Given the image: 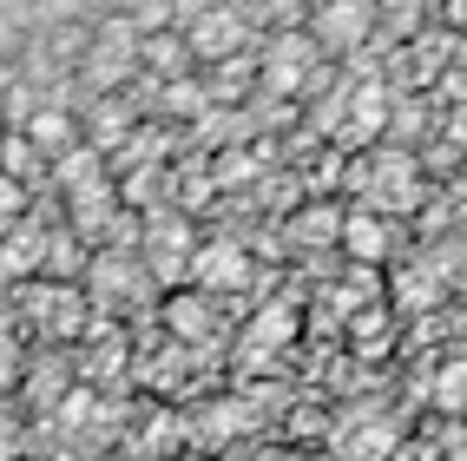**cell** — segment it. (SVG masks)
Returning <instances> with one entry per match:
<instances>
[{
    "label": "cell",
    "instance_id": "cell-1",
    "mask_svg": "<svg viewBox=\"0 0 467 461\" xmlns=\"http://www.w3.org/2000/svg\"><path fill=\"white\" fill-rule=\"evenodd\" d=\"M317 67H323V53L309 47L303 34L257 47V86H264V100H296V92L317 79Z\"/></svg>",
    "mask_w": 467,
    "mask_h": 461
},
{
    "label": "cell",
    "instance_id": "cell-2",
    "mask_svg": "<svg viewBox=\"0 0 467 461\" xmlns=\"http://www.w3.org/2000/svg\"><path fill=\"white\" fill-rule=\"evenodd\" d=\"M139 251H145V277H151V284H178V277H192V264H198V237H192L184 218H171V211H151Z\"/></svg>",
    "mask_w": 467,
    "mask_h": 461
},
{
    "label": "cell",
    "instance_id": "cell-3",
    "mask_svg": "<svg viewBox=\"0 0 467 461\" xmlns=\"http://www.w3.org/2000/svg\"><path fill=\"white\" fill-rule=\"evenodd\" d=\"M309 47L317 53H362L368 34H376V7H356V0H342V7H309Z\"/></svg>",
    "mask_w": 467,
    "mask_h": 461
},
{
    "label": "cell",
    "instance_id": "cell-4",
    "mask_svg": "<svg viewBox=\"0 0 467 461\" xmlns=\"http://www.w3.org/2000/svg\"><path fill=\"white\" fill-rule=\"evenodd\" d=\"M362 184H368V204H389V211H409L421 198V172L409 152H376L362 165Z\"/></svg>",
    "mask_w": 467,
    "mask_h": 461
},
{
    "label": "cell",
    "instance_id": "cell-5",
    "mask_svg": "<svg viewBox=\"0 0 467 461\" xmlns=\"http://www.w3.org/2000/svg\"><path fill=\"white\" fill-rule=\"evenodd\" d=\"M192 284H198L204 297H217V290H244V284H251V251H244V244H231V237L198 244Z\"/></svg>",
    "mask_w": 467,
    "mask_h": 461
},
{
    "label": "cell",
    "instance_id": "cell-6",
    "mask_svg": "<svg viewBox=\"0 0 467 461\" xmlns=\"http://www.w3.org/2000/svg\"><path fill=\"white\" fill-rule=\"evenodd\" d=\"M139 59H145V47L132 40V26H112V34L106 40H92V59H86V73H92V86H119V79H126L132 67H139Z\"/></svg>",
    "mask_w": 467,
    "mask_h": 461
},
{
    "label": "cell",
    "instance_id": "cell-7",
    "mask_svg": "<svg viewBox=\"0 0 467 461\" xmlns=\"http://www.w3.org/2000/svg\"><path fill=\"white\" fill-rule=\"evenodd\" d=\"M53 178H59V192H67L73 204H79V198H99V192H112L106 159H99L92 145H79V152H59V159H53Z\"/></svg>",
    "mask_w": 467,
    "mask_h": 461
},
{
    "label": "cell",
    "instance_id": "cell-8",
    "mask_svg": "<svg viewBox=\"0 0 467 461\" xmlns=\"http://www.w3.org/2000/svg\"><path fill=\"white\" fill-rule=\"evenodd\" d=\"M165 330L178 336V343H204V336H217V310L204 290H171L165 297Z\"/></svg>",
    "mask_w": 467,
    "mask_h": 461
},
{
    "label": "cell",
    "instance_id": "cell-9",
    "mask_svg": "<svg viewBox=\"0 0 467 461\" xmlns=\"http://www.w3.org/2000/svg\"><path fill=\"white\" fill-rule=\"evenodd\" d=\"M389 218L382 211H349V218H342V251H349L356 264H382L389 257Z\"/></svg>",
    "mask_w": 467,
    "mask_h": 461
},
{
    "label": "cell",
    "instance_id": "cell-10",
    "mask_svg": "<svg viewBox=\"0 0 467 461\" xmlns=\"http://www.w3.org/2000/svg\"><path fill=\"white\" fill-rule=\"evenodd\" d=\"M237 40H244V20L237 14H198L192 34H184V47H192L198 59H224Z\"/></svg>",
    "mask_w": 467,
    "mask_h": 461
},
{
    "label": "cell",
    "instance_id": "cell-11",
    "mask_svg": "<svg viewBox=\"0 0 467 461\" xmlns=\"http://www.w3.org/2000/svg\"><path fill=\"white\" fill-rule=\"evenodd\" d=\"M40 244H47L40 231H7V237H0V290L40 270Z\"/></svg>",
    "mask_w": 467,
    "mask_h": 461
},
{
    "label": "cell",
    "instance_id": "cell-12",
    "mask_svg": "<svg viewBox=\"0 0 467 461\" xmlns=\"http://www.w3.org/2000/svg\"><path fill=\"white\" fill-rule=\"evenodd\" d=\"M290 237L296 244H342V211L336 204H309L303 218L290 225Z\"/></svg>",
    "mask_w": 467,
    "mask_h": 461
},
{
    "label": "cell",
    "instance_id": "cell-13",
    "mask_svg": "<svg viewBox=\"0 0 467 461\" xmlns=\"http://www.w3.org/2000/svg\"><path fill=\"white\" fill-rule=\"evenodd\" d=\"M26 139H34V152L47 145V152H53V159H59V145H67V152H73V119H67V112H59V106H47V112H34V119H26Z\"/></svg>",
    "mask_w": 467,
    "mask_h": 461
},
{
    "label": "cell",
    "instance_id": "cell-14",
    "mask_svg": "<svg viewBox=\"0 0 467 461\" xmlns=\"http://www.w3.org/2000/svg\"><path fill=\"white\" fill-rule=\"evenodd\" d=\"M434 297H441V277L434 270H401L395 277V303H409V310H428Z\"/></svg>",
    "mask_w": 467,
    "mask_h": 461
},
{
    "label": "cell",
    "instance_id": "cell-15",
    "mask_svg": "<svg viewBox=\"0 0 467 461\" xmlns=\"http://www.w3.org/2000/svg\"><path fill=\"white\" fill-rule=\"evenodd\" d=\"M290 336H296V310H284V303L251 323V343H257V350H276V343H290Z\"/></svg>",
    "mask_w": 467,
    "mask_h": 461
},
{
    "label": "cell",
    "instance_id": "cell-16",
    "mask_svg": "<svg viewBox=\"0 0 467 461\" xmlns=\"http://www.w3.org/2000/svg\"><path fill=\"white\" fill-rule=\"evenodd\" d=\"M184 59H192V47H184L178 34H159V40H145V67H151V73H171V67L184 73Z\"/></svg>",
    "mask_w": 467,
    "mask_h": 461
},
{
    "label": "cell",
    "instance_id": "cell-17",
    "mask_svg": "<svg viewBox=\"0 0 467 461\" xmlns=\"http://www.w3.org/2000/svg\"><path fill=\"white\" fill-rule=\"evenodd\" d=\"M20 218H26V184H14L7 172H0V237L20 231Z\"/></svg>",
    "mask_w": 467,
    "mask_h": 461
},
{
    "label": "cell",
    "instance_id": "cell-18",
    "mask_svg": "<svg viewBox=\"0 0 467 461\" xmlns=\"http://www.w3.org/2000/svg\"><path fill=\"white\" fill-rule=\"evenodd\" d=\"M0 139H7V112H0Z\"/></svg>",
    "mask_w": 467,
    "mask_h": 461
}]
</instances>
